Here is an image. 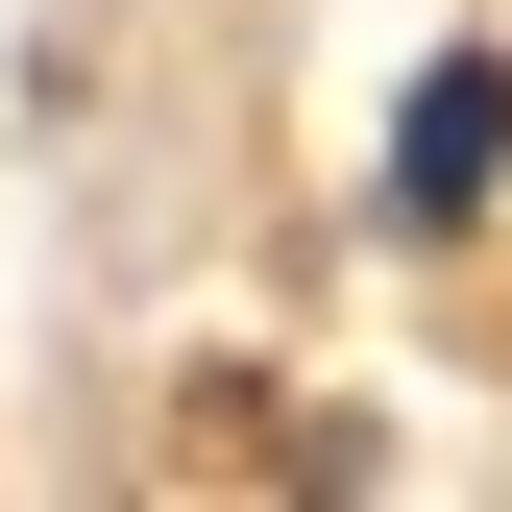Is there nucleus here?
Segmentation results:
<instances>
[{"label": "nucleus", "instance_id": "f257e3e1", "mask_svg": "<svg viewBox=\"0 0 512 512\" xmlns=\"http://www.w3.org/2000/svg\"><path fill=\"white\" fill-rule=\"evenodd\" d=\"M488 171H512V74H488V49H439L415 122H391V196H415V220H488Z\"/></svg>", "mask_w": 512, "mask_h": 512}]
</instances>
